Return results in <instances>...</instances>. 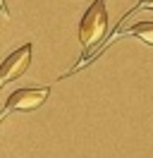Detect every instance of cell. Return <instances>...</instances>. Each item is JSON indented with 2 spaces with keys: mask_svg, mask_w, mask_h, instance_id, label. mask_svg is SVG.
<instances>
[{
  "mask_svg": "<svg viewBox=\"0 0 153 158\" xmlns=\"http://www.w3.org/2000/svg\"><path fill=\"white\" fill-rule=\"evenodd\" d=\"M108 31V12H105V0H93L84 12L79 22V43L89 53Z\"/></svg>",
  "mask_w": 153,
  "mask_h": 158,
  "instance_id": "obj_1",
  "label": "cell"
},
{
  "mask_svg": "<svg viewBox=\"0 0 153 158\" xmlns=\"http://www.w3.org/2000/svg\"><path fill=\"white\" fill-rule=\"evenodd\" d=\"M48 94L50 89L48 86H41V89H34V86H29V89H19V91H12L5 101V113L2 115H7V113H29V110H36L38 106H43L48 98Z\"/></svg>",
  "mask_w": 153,
  "mask_h": 158,
  "instance_id": "obj_2",
  "label": "cell"
},
{
  "mask_svg": "<svg viewBox=\"0 0 153 158\" xmlns=\"http://www.w3.org/2000/svg\"><path fill=\"white\" fill-rule=\"evenodd\" d=\"M31 65V43H24L22 48H17L14 53H10L7 60L0 67V86H7L10 81H14L17 77H22Z\"/></svg>",
  "mask_w": 153,
  "mask_h": 158,
  "instance_id": "obj_3",
  "label": "cell"
},
{
  "mask_svg": "<svg viewBox=\"0 0 153 158\" xmlns=\"http://www.w3.org/2000/svg\"><path fill=\"white\" fill-rule=\"evenodd\" d=\"M136 7H146V10H153V0H141Z\"/></svg>",
  "mask_w": 153,
  "mask_h": 158,
  "instance_id": "obj_5",
  "label": "cell"
},
{
  "mask_svg": "<svg viewBox=\"0 0 153 158\" xmlns=\"http://www.w3.org/2000/svg\"><path fill=\"white\" fill-rule=\"evenodd\" d=\"M129 34H134V36L139 41H143V43L153 46V22H136V24H132Z\"/></svg>",
  "mask_w": 153,
  "mask_h": 158,
  "instance_id": "obj_4",
  "label": "cell"
}]
</instances>
